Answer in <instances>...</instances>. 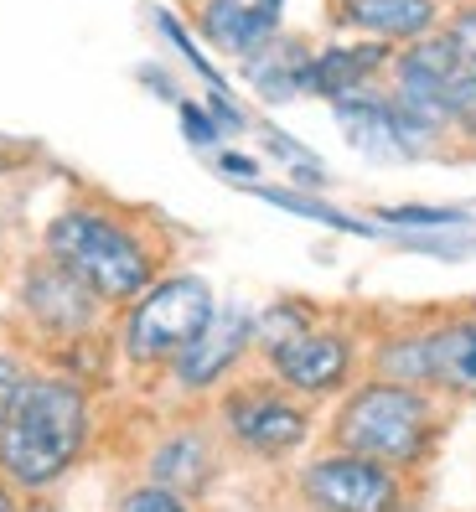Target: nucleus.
Masks as SVG:
<instances>
[{"label":"nucleus","instance_id":"nucleus-1","mask_svg":"<svg viewBox=\"0 0 476 512\" xmlns=\"http://www.w3.org/2000/svg\"><path fill=\"white\" fill-rule=\"evenodd\" d=\"M88 435H94L88 388L63 373H26L6 425H0V476L16 492L37 497L88 456Z\"/></svg>","mask_w":476,"mask_h":512},{"label":"nucleus","instance_id":"nucleus-2","mask_svg":"<svg viewBox=\"0 0 476 512\" xmlns=\"http://www.w3.org/2000/svg\"><path fill=\"white\" fill-rule=\"evenodd\" d=\"M42 254L57 259L78 275L88 290H94L109 311H125L140 290H151V280L161 275V259L151 249L135 223H125L109 207H88V202H73L63 207L47 233H42Z\"/></svg>","mask_w":476,"mask_h":512},{"label":"nucleus","instance_id":"nucleus-3","mask_svg":"<svg viewBox=\"0 0 476 512\" xmlns=\"http://www.w3.org/2000/svg\"><path fill=\"white\" fill-rule=\"evenodd\" d=\"M440 435V409L430 388L394 383V378H368L347 388L342 409L332 414V445L352 450V456L383 461L394 471H409L430 456Z\"/></svg>","mask_w":476,"mask_h":512},{"label":"nucleus","instance_id":"nucleus-4","mask_svg":"<svg viewBox=\"0 0 476 512\" xmlns=\"http://www.w3.org/2000/svg\"><path fill=\"white\" fill-rule=\"evenodd\" d=\"M213 316L218 295L202 275H156L119 316V357L135 368H171V357L187 352Z\"/></svg>","mask_w":476,"mask_h":512},{"label":"nucleus","instance_id":"nucleus-5","mask_svg":"<svg viewBox=\"0 0 476 512\" xmlns=\"http://www.w3.org/2000/svg\"><path fill=\"white\" fill-rule=\"evenodd\" d=\"M223 430L238 450H249V456L285 461L311 440L316 419H311L301 394H290V388H280L270 378V383H233L228 388L223 394Z\"/></svg>","mask_w":476,"mask_h":512},{"label":"nucleus","instance_id":"nucleus-6","mask_svg":"<svg viewBox=\"0 0 476 512\" xmlns=\"http://www.w3.org/2000/svg\"><path fill=\"white\" fill-rule=\"evenodd\" d=\"M295 492L306 512H404V471L332 445L301 466Z\"/></svg>","mask_w":476,"mask_h":512},{"label":"nucleus","instance_id":"nucleus-7","mask_svg":"<svg viewBox=\"0 0 476 512\" xmlns=\"http://www.w3.org/2000/svg\"><path fill=\"white\" fill-rule=\"evenodd\" d=\"M16 306L26 316V326L42 331L52 342H83L99 331V316L109 311L104 300L88 290L78 275H68L57 259L37 254L32 264L21 269V285H16Z\"/></svg>","mask_w":476,"mask_h":512},{"label":"nucleus","instance_id":"nucleus-8","mask_svg":"<svg viewBox=\"0 0 476 512\" xmlns=\"http://www.w3.org/2000/svg\"><path fill=\"white\" fill-rule=\"evenodd\" d=\"M264 363H270V378L280 388L301 399H326V394H342L352 388V373H357V342L337 326H316L306 321L301 331L270 342L264 347Z\"/></svg>","mask_w":476,"mask_h":512},{"label":"nucleus","instance_id":"nucleus-9","mask_svg":"<svg viewBox=\"0 0 476 512\" xmlns=\"http://www.w3.org/2000/svg\"><path fill=\"white\" fill-rule=\"evenodd\" d=\"M259 342V316L249 306H218V316L202 326V337L171 357V383L182 394H213L223 378H233V368L244 363V352Z\"/></svg>","mask_w":476,"mask_h":512},{"label":"nucleus","instance_id":"nucleus-10","mask_svg":"<svg viewBox=\"0 0 476 512\" xmlns=\"http://www.w3.org/2000/svg\"><path fill=\"white\" fill-rule=\"evenodd\" d=\"M332 114H337L342 140H347L363 161L404 166V161H420V156H425V145L414 140V130L404 125V114L389 104L383 83H378V88H363V94L332 99Z\"/></svg>","mask_w":476,"mask_h":512},{"label":"nucleus","instance_id":"nucleus-11","mask_svg":"<svg viewBox=\"0 0 476 512\" xmlns=\"http://www.w3.org/2000/svg\"><path fill=\"white\" fill-rule=\"evenodd\" d=\"M192 16H197V37L213 52L249 57L280 32L285 0H197Z\"/></svg>","mask_w":476,"mask_h":512},{"label":"nucleus","instance_id":"nucleus-12","mask_svg":"<svg viewBox=\"0 0 476 512\" xmlns=\"http://www.w3.org/2000/svg\"><path fill=\"white\" fill-rule=\"evenodd\" d=\"M389 63H394V47L389 42H373V37L332 42V47L311 52L306 94H321V99L363 94V88H378L383 78H389Z\"/></svg>","mask_w":476,"mask_h":512},{"label":"nucleus","instance_id":"nucleus-13","mask_svg":"<svg viewBox=\"0 0 476 512\" xmlns=\"http://www.w3.org/2000/svg\"><path fill=\"white\" fill-rule=\"evenodd\" d=\"M425 388L451 399H476V316H445L420 326Z\"/></svg>","mask_w":476,"mask_h":512},{"label":"nucleus","instance_id":"nucleus-14","mask_svg":"<svg viewBox=\"0 0 476 512\" xmlns=\"http://www.w3.org/2000/svg\"><path fill=\"white\" fill-rule=\"evenodd\" d=\"M332 11H337V26L373 42H389V47L420 42L445 26L440 0H337Z\"/></svg>","mask_w":476,"mask_h":512},{"label":"nucleus","instance_id":"nucleus-15","mask_svg":"<svg viewBox=\"0 0 476 512\" xmlns=\"http://www.w3.org/2000/svg\"><path fill=\"white\" fill-rule=\"evenodd\" d=\"M254 83V94L264 104H285V99H301L306 94V73H311V47L301 37H285L275 32L264 47H254L249 57H238Z\"/></svg>","mask_w":476,"mask_h":512},{"label":"nucleus","instance_id":"nucleus-16","mask_svg":"<svg viewBox=\"0 0 476 512\" xmlns=\"http://www.w3.org/2000/svg\"><path fill=\"white\" fill-rule=\"evenodd\" d=\"M213 471H218V450L197 430L166 435L156 445V456H151V481H161V487L182 492V497H202L207 481H213Z\"/></svg>","mask_w":476,"mask_h":512},{"label":"nucleus","instance_id":"nucleus-17","mask_svg":"<svg viewBox=\"0 0 476 512\" xmlns=\"http://www.w3.org/2000/svg\"><path fill=\"white\" fill-rule=\"evenodd\" d=\"M114 512H197V507H192V497L161 487V481H140V487H130L119 497Z\"/></svg>","mask_w":476,"mask_h":512},{"label":"nucleus","instance_id":"nucleus-18","mask_svg":"<svg viewBox=\"0 0 476 512\" xmlns=\"http://www.w3.org/2000/svg\"><path fill=\"white\" fill-rule=\"evenodd\" d=\"M264 202L285 207V213H301V218H316V223H332V228H347V233H363V223H352L342 213H332V207H321L316 197H301V192H264Z\"/></svg>","mask_w":476,"mask_h":512},{"label":"nucleus","instance_id":"nucleus-19","mask_svg":"<svg viewBox=\"0 0 476 512\" xmlns=\"http://www.w3.org/2000/svg\"><path fill=\"white\" fill-rule=\"evenodd\" d=\"M378 218L399 223V228H451V223H466V213H456V207H383Z\"/></svg>","mask_w":476,"mask_h":512},{"label":"nucleus","instance_id":"nucleus-20","mask_svg":"<svg viewBox=\"0 0 476 512\" xmlns=\"http://www.w3.org/2000/svg\"><path fill=\"white\" fill-rule=\"evenodd\" d=\"M26 373H32V368H26V357L11 352V347H0V425H6V414H11V404L21 394Z\"/></svg>","mask_w":476,"mask_h":512},{"label":"nucleus","instance_id":"nucleus-21","mask_svg":"<svg viewBox=\"0 0 476 512\" xmlns=\"http://www.w3.org/2000/svg\"><path fill=\"white\" fill-rule=\"evenodd\" d=\"M456 140L476 145V68H466V78L456 88Z\"/></svg>","mask_w":476,"mask_h":512},{"label":"nucleus","instance_id":"nucleus-22","mask_svg":"<svg viewBox=\"0 0 476 512\" xmlns=\"http://www.w3.org/2000/svg\"><path fill=\"white\" fill-rule=\"evenodd\" d=\"M445 32H451V42L461 47V57L476 68V0H471V6H461V11L445 16Z\"/></svg>","mask_w":476,"mask_h":512},{"label":"nucleus","instance_id":"nucleus-23","mask_svg":"<svg viewBox=\"0 0 476 512\" xmlns=\"http://www.w3.org/2000/svg\"><path fill=\"white\" fill-rule=\"evenodd\" d=\"M182 130H187L192 145H218V135H223L213 109H202V104H182Z\"/></svg>","mask_w":476,"mask_h":512},{"label":"nucleus","instance_id":"nucleus-24","mask_svg":"<svg viewBox=\"0 0 476 512\" xmlns=\"http://www.w3.org/2000/svg\"><path fill=\"white\" fill-rule=\"evenodd\" d=\"M218 171L238 176V182H254V176H259V161H254V156H238V150H218Z\"/></svg>","mask_w":476,"mask_h":512},{"label":"nucleus","instance_id":"nucleus-25","mask_svg":"<svg viewBox=\"0 0 476 512\" xmlns=\"http://www.w3.org/2000/svg\"><path fill=\"white\" fill-rule=\"evenodd\" d=\"M0 512H21V492L11 487L6 476H0Z\"/></svg>","mask_w":476,"mask_h":512},{"label":"nucleus","instance_id":"nucleus-26","mask_svg":"<svg viewBox=\"0 0 476 512\" xmlns=\"http://www.w3.org/2000/svg\"><path fill=\"white\" fill-rule=\"evenodd\" d=\"M21 512H63V507H57V502H47V497L37 492V497H26V502H21Z\"/></svg>","mask_w":476,"mask_h":512},{"label":"nucleus","instance_id":"nucleus-27","mask_svg":"<svg viewBox=\"0 0 476 512\" xmlns=\"http://www.w3.org/2000/svg\"><path fill=\"white\" fill-rule=\"evenodd\" d=\"M6 166H11V161H6V156H0V171H6Z\"/></svg>","mask_w":476,"mask_h":512},{"label":"nucleus","instance_id":"nucleus-28","mask_svg":"<svg viewBox=\"0 0 476 512\" xmlns=\"http://www.w3.org/2000/svg\"><path fill=\"white\" fill-rule=\"evenodd\" d=\"M0 244H6V238H0Z\"/></svg>","mask_w":476,"mask_h":512},{"label":"nucleus","instance_id":"nucleus-29","mask_svg":"<svg viewBox=\"0 0 476 512\" xmlns=\"http://www.w3.org/2000/svg\"><path fill=\"white\" fill-rule=\"evenodd\" d=\"M332 6H337V0H332Z\"/></svg>","mask_w":476,"mask_h":512}]
</instances>
